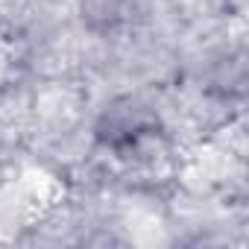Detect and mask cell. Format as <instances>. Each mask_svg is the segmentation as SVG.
<instances>
[{
  "mask_svg": "<svg viewBox=\"0 0 249 249\" xmlns=\"http://www.w3.org/2000/svg\"><path fill=\"white\" fill-rule=\"evenodd\" d=\"M73 18L88 33H111L126 21V0H73Z\"/></svg>",
  "mask_w": 249,
  "mask_h": 249,
  "instance_id": "1",
  "label": "cell"
}]
</instances>
